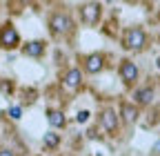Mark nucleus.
<instances>
[{"label": "nucleus", "mask_w": 160, "mask_h": 156, "mask_svg": "<svg viewBox=\"0 0 160 156\" xmlns=\"http://www.w3.org/2000/svg\"><path fill=\"white\" fill-rule=\"evenodd\" d=\"M122 47L129 51H142L147 47V34L140 27H129L122 34Z\"/></svg>", "instance_id": "1"}, {"label": "nucleus", "mask_w": 160, "mask_h": 156, "mask_svg": "<svg viewBox=\"0 0 160 156\" xmlns=\"http://www.w3.org/2000/svg\"><path fill=\"white\" fill-rule=\"evenodd\" d=\"M73 29V20L65 13V11H56V13H51V18H49V31H51V36H56V38H60V36H65V34H69Z\"/></svg>", "instance_id": "2"}, {"label": "nucleus", "mask_w": 160, "mask_h": 156, "mask_svg": "<svg viewBox=\"0 0 160 156\" xmlns=\"http://www.w3.org/2000/svg\"><path fill=\"white\" fill-rule=\"evenodd\" d=\"M0 47L7 49V51L20 47V34H18V29L11 23H5L2 27H0Z\"/></svg>", "instance_id": "3"}, {"label": "nucleus", "mask_w": 160, "mask_h": 156, "mask_svg": "<svg viewBox=\"0 0 160 156\" xmlns=\"http://www.w3.org/2000/svg\"><path fill=\"white\" fill-rule=\"evenodd\" d=\"M100 13H102V7L98 3H87V5L80 7V20H82L87 27H93L100 20Z\"/></svg>", "instance_id": "4"}, {"label": "nucleus", "mask_w": 160, "mask_h": 156, "mask_svg": "<svg viewBox=\"0 0 160 156\" xmlns=\"http://www.w3.org/2000/svg\"><path fill=\"white\" fill-rule=\"evenodd\" d=\"M118 74H120V81H122L127 87H131V85L138 81V67H136V63H131V60H122V63H120Z\"/></svg>", "instance_id": "5"}, {"label": "nucleus", "mask_w": 160, "mask_h": 156, "mask_svg": "<svg viewBox=\"0 0 160 156\" xmlns=\"http://www.w3.org/2000/svg\"><path fill=\"white\" fill-rule=\"evenodd\" d=\"M62 85H65L69 91H78L80 87H82V71L76 69V67L67 69L65 76H62Z\"/></svg>", "instance_id": "6"}, {"label": "nucleus", "mask_w": 160, "mask_h": 156, "mask_svg": "<svg viewBox=\"0 0 160 156\" xmlns=\"http://www.w3.org/2000/svg\"><path fill=\"white\" fill-rule=\"evenodd\" d=\"M100 125H102V129H105V132L116 134V129H118V116H116V112H113L111 107L100 112Z\"/></svg>", "instance_id": "7"}, {"label": "nucleus", "mask_w": 160, "mask_h": 156, "mask_svg": "<svg viewBox=\"0 0 160 156\" xmlns=\"http://www.w3.org/2000/svg\"><path fill=\"white\" fill-rule=\"evenodd\" d=\"M105 67V56L102 54H89L85 58V69L89 74H98V71H102Z\"/></svg>", "instance_id": "8"}, {"label": "nucleus", "mask_w": 160, "mask_h": 156, "mask_svg": "<svg viewBox=\"0 0 160 156\" xmlns=\"http://www.w3.org/2000/svg\"><path fill=\"white\" fill-rule=\"evenodd\" d=\"M45 47H47L45 40H29V43L22 45V54L25 56H31V58H38V56L45 54Z\"/></svg>", "instance_id": "9"}, {"label": "nucleus", "mask_w": 160, "mask_h": 156, "mask_svg": "<svg viewBox=\"0 0 160 156\" xmlns=\"http://www.w3.org/2000/svg\"><path fill=\"white\" fill-rule=\"evenodd\" d=\"M120 116H122L125 125H133L138 121V109L131 103H122V107H120Z\"/></svg>", "instance_id": "10"}, {"label": "nucleus", "mask_w": 160, "mask_h": 156, "mask_svg": "<svg viewBox=\"0 0 160 156\" xmlns=\"http://www.w3.org/2000/svg\"><path fill=\"white\" fill-rule=\"evenodd\" d=\"M47 121H49V125L51 127H56V129H60V127H65V114L60 112V109H49L47 112Z\"/></svg>", "instance_id": "11"}, {"label": "nucleus", "mask_w": 160, "mask_h": 156, "mask_svg": "<svg viewBox=\"0 0 160 156\" xmlns=\"http://www.w3.org/2000/svg\"><path fill=\"white\" fill-rule=\"evenodd\" d=\"M133 98H136L138 105H149V103L153 101V89H151V87H142V89H138V91L133 94Z\"/></svg>", "instance_id": "12"}, {"label": "nucleus", "mask_w": 160, "mask_h": 156, "mask_svg": "<svg viewBox=\"0 0 160 156\" xmlns=\"http://www.w3.org/2000/svg\"><path fill=\"white\" fill-rule=\"evenodd\" d=\"M45 145H47L49 149H56V147L60 145V136H58L56 132H49V134H45Z\"/></svg>", "instance_id": "13"}, {"label": "nucleus", "mask_w": 160, "mask_h": 156, "mask_svg": "<svg viewBox=\"0 0 160 156\" xmlns=\"http://www.w3.org/2000/svg\"><path fill=\"white\" fill-rule=\"evenodd\" d=\"M9 116H11V118H13V121H18V118H20V116H22V109H20L18 105H13V107L9 109Z\"/></svg>", "instance_id": "14"}, {"label": "nucleus", "mask_w": 160, "mask_h": 156, "mask_svg": "<svg viewBox=\"0 0 160 156\" xmlns=\"http://www.w3.org/2000/svg\"><path fill=\"white\" fill-rule=\"evenodd\" d=\"M87 121H89V112H87V109H82V112L78 114V123H87Z\"/></svg>", "instance_id": "15"}, {"label": "nucleus", "mask_w": 160, "mask_h": 156, "mask_svg": "<svg viewBox=\"0 0 160 156\" xmlns=\"http://www.w3.org/2000/svg\"><path fill=\"white\" fill-rule=\"evenodd\" d=\"M0 156H16L9 147H0Z\"/></svg>", "instance_id": "16"}]
</instances>
